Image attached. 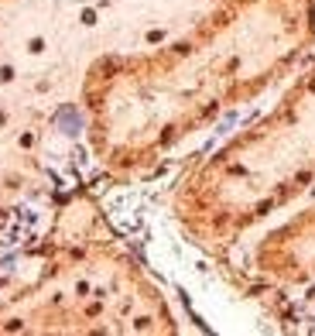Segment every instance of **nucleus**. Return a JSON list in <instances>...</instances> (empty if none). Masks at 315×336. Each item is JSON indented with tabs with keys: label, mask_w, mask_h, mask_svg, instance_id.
<instances>
[{
	"label": "nucleus",
	"mask_w": 315,
	"mask_h": 336,
	"mask_svg": "<svg viewBox=\"0 0 315 336\" xmlns=\"http://www.w3.org/2000/svg\"><path fill=\"white\" fill-rule=\"evenodd\" d=\"M312 41L315 0H223L171 45L103 58L82 86L93 151L117 172H141L260 96Z\"/></svg>",
	"instance_id": "nucleus-1"
},
{
	"label": "nucleus",
	"mask_w": 315,
	"mask_h": 336,
	"mask_svg": "<svg viewBox=\"0 0 315 336\" xmlns=\"http://www.w3.org/2000/svg\"><path fill=\"white\" fill-rule=\"evenodd\" d=\"M315 186V65L288 93L195 165L175 192V216L202 243H233Z\"/></svg>",
	"instance_id": "nucleus-2"
},
{
	"label": "nucleus",
	"mask_w": 315,
	"mask_h": 336,
	"mask_svg": "<svg viewBox=\"0 0 315 336\" xmlns=\"http://www.w3.org/2000/svg\"><path fill=\"white\" fill-rule=\"evenodd\" d=\"M254 264L288 285L315 281V203L260 240V247L254 251Z\"/></svg>",
	"instance_id": "nucleus-3"
}]
</instances>
